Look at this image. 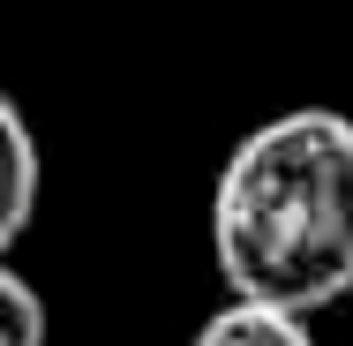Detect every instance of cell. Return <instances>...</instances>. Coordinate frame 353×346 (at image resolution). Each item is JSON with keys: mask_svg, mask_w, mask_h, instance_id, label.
Wrapping results in <instances>:
<instances>
[{"mask_svg": "<svg viewBox=\"0 0 353 346\" xmlns=\"http://www.w3.org/2000/svg\"><path fill=\"white\" fill-rule=\"evenodd\" d=\"M30 211H38V143H30L23 106L0 90V264H8V249L23 241Z\"/></svg>", "mask_w": 353, "mask_h": 346, "instance_id": "cell-2", "label": "cell"}, {"mask_svg": "<svg viewBox=\"0 0 353 346\" xmlns=\"http://www.w3.org/2000/svg\"><path fill=\"white\" fill-rule=\"evenodd\" d=\"M196 346H316V331H308V316L271 309V301H225L196 331Z\"/></svg>", "mask_w": 353, "mask_h": 346, "instance_id": "cell-3", "label": "cell"}, {"mask_svg": "<svg viewBox=\"0 0 353 346\" xmlns=\"http://www.w3.org/2000/svg\"><path fill=\"white\" fill-rule=\"evenodd\" d=\"M0 346H46V301L8 264H0Z\"/></svg>", "mask_w": 353, "mask_h": 346, "instance_id": "cell-4", "label": "cell"}, {"mask_svg": "<svg viewBox=\"0 0 353 346\" xmlns=\"http://www.w3.org/2000/svg\"><path fill=\"white\" fill-rule=\"evenodd\" d=\"M211 256L233 301L316 316L353 294V121L293 106L233 143L211 189Z\"/></svg>", "mask_w": 353, "mask_h": 346, "instance_id": "cell-1", "label": "cell"}]
</instances>
